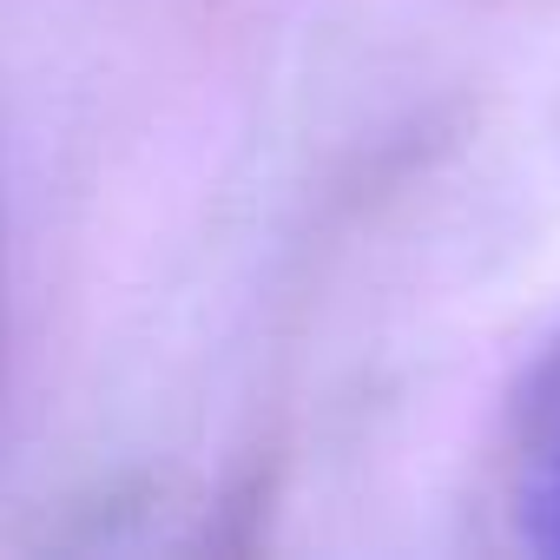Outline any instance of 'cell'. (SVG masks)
Segmentation results:
<instances>
[{"instance_id": "1", "label": "cell", "mask_w": 560, "mask_h": 560, "mask_svg": "<svg viewBox=\"0 0 560 560\" xmlns=\"http://www.w3.org/2000/svg\"><path fill=\"white\" fill-rule=\"evenodd\" d=\"M501 501L521 547L560 560V337L521 376L501 422Z\"/></svg>"}]
</instances>
